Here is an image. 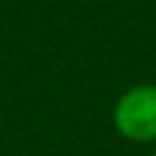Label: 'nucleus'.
<instances>
[{
    "mask_svg": "<svg viewBox=\"0 0 156 156\" xmlns=\"http://www.w3.org/2000/svg\"><path fill=\"white\" fill-rule=\"evenodd\" d=\"M115 128L136 144L156 141V84H136L120 95L113 110Z\"/></svg>",
    "mask_w": 156,
    "mask_h": 156,
    "instance_id": "f257e3e1",
    "label": "nucleus"
},
{
    "mask_svg": "<svg viewBox=\"0 0 156 156\" xmlns=\"http://www.w3.org/2000/svg\"><path fill=\"white\" fill-rule=\"evenodd\" d=\"M154 156H156V151H154Z\"/></svg>",
    "mask_w": 156,
    "mask_h": 156,
    "instance_id": "f03ea898",
    "label": "nucleus"
}]
</instances>
